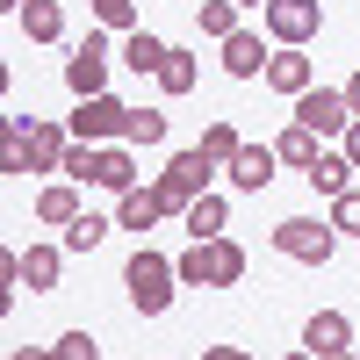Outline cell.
Returning a JSON list of instances; mask_svg holds the SVG:
<instances>
[{"instance_id": "4dcf8cb0", "label": "cell", "mask_w": 360, "mask_h": 360, "mask_svg": "<svg viewBox=\"0 0 360 360\" xmlns=\"http://www.w3.org/2000/svg\"><path fill=\"white\" fill-rule=\"evenodd\" d=\"M51 360H101V346L86 339V332H65V339L51 346Z\"/></svg>"}, {"instance_id": "9a60e30c", "label": "cell", "mask_w": 360, "mask_h": 360, "mask_svg": "<svg viewBox=\"0 0 360 360\" xmlns=\"http://www.w3.org/2000/svg\"><path fill=\"white\" fill-rule=\"evenodd\" d=\"M58 274H65V245H29V252H22V288H29V295H51Z\"/></svg>"}, {"instance_id": "8992f818", "label": "cell", "mask_w": 360, "mask_h": 360, "mask_svg": "<svg viewBox=\"0 0 360 360\" xmlns=\"http://www.w3.org/2000/svg\"><path fill=\"white\" fill-rule=\"evenodd\" d=\"M108 65H115L108 29H86V37L72 44V58H65V86H72V101H86V94H108Z\"/></svg>"}, {"instance_id": "74e56055", "label": "cell", "mask_w": 360, "mask_h": 360, "mask_svg": "<svg viewBox=\"0 0 360 360\" xmlns=\"http://www.w3.org/2000/svg\"><path fill=\"white\" fill-rule=\"evenodd\" d=\"M339 360H360V353H339Z\"/></svg>"}, {"instance_id": "e0dca14e", "label": "cell", "mask_w": 360, "mask_h": 360, "mask_svg": "<svg viewBox=\"0 0 360 360\" xmlns=\"http://www.w3.org/2000/svg\"><path fill=\"white\" fill-rule=\"evenodd\" d=\"M94 188H108V195H130V188H137V144H101Z\"/></svg>"}, {"instance_id": "5b68a950", "label": "cell", "mask_w": 360, "mask_h": 360, "mask_svg": "<svg viewBox=\"0 0 360 360\" xmlns=\"http://www.w3.org/2000/svg\"><path fill=\"white\" fill-rule=\"evenodd\" d=\"M65 130H72L79 144H123V137H130V101H115V94H86V101H72Z\"/></svg>"}, {"instance_id": "d6a6232c", "label": "cell", "mask_w": 360, "mask_h": 360, "mask_svg": "<svg viewBox=\"0 0 360 360\" xmlns=\"http://www.w3.org/2000/svg\"><path fill=\"white\" fill-rule=\"evenodd\" d=\"M202 360H252L245 346H202Z\"/></svg>"}, {"instance_id": "d4e9b609", "label": "cell", "mask_w": 360, "mask_h": 360, "mask_svg": "<svg viewBox=\"0 0 360 360\" xmlns=\"http://www.w3.org/2000/svg\"><path fill=\"white\" fill-rule=\"evenodd\" d=\"M159 94H195V51H166V65H159Z\"/></svg>"}, {"instance_id": "603a6c76", "label": "cell", "mask_w": 360, "mask_h": 360, "mask_svg": "<svg viewBox=\"0 0 360 360\" xmlns=\"http://www.w3.org/2000/svg\"><path fill=\"white\" fill-rule=\"evenodd\" d=\"M108 231H115V217H94V209H79V217L65 224V252H94Z\"/></svg>"}, {"instance_id": "f1b7e54d", "label": "cell", "mask_w": 360, "mask_h": 360, "mask_svg": "<svg viewBox=\"0 0 360 360\" xmlns=\"http://www.w3.org/2000/svg\"><path fill=\"white\" fill-rule=\"evenodd\" d=\"M123 144H166V108H130V137Z\"/></svg>"}, {"instance_id": "7c38bea8", "label": "cell", "mask_w": 360, "mask_h": 360, "mask_svg": "<svg viewBox=\"0 0 360 360\" xmlns=\"http://www.w3.org/2000/svg\"><path fill=\"white\" fill-rule=\"evenodd\" d=\"M274 166H281V152H274V144H238V159L224 166V180H231L238 195H259L266 180H274Z\"/></svg>"}, {"instance_id": "7a4b0ae2", "label": "cell", "mask_w": 360, "mask_h": 360, "mask_svg": "<svg viewBox=\"0 0 360 360\" xmlns=\"http://www.w3.org/2000/svg\"><path fill=\"white\" fill-rule=\"evenodd\" d=\"M123 288H130V310L137 317H166L173 310V295H180V266L152 245H137L130 266H123Z\"/></svg>"}, {"instance_id": "7402d4cb", "label": "cell", "mask_w": 360, "mask_h": 360, "mask_svg": "<svg viewBox=\"0 0 360 360\" xmlns=\"http://www.w3.org/2000/svg\"><path fill=\"white\" fill-rule=\"evenodd\" d=\"M274 152H281V166H295V173H310L324 144H317V130H303V123H288V130L274 137Z\"/></svg>"}, {"instance_id": "5bb4252c", "label": "cell", "mask_w": 360, "mask_h": 360, "mask_svg": "<svg viewBox=\"0 0 360 360\" xmlns=\"http://www.w3.org/2000/svg\"><path fill=\"white\" fill-rule=\"evenodd\" d=\"M72 130L65 123H29V173H65Z\"/></svg>"}, {"instance_id": "30bf717a", "label": "cell", "mask_w": 360, "mask_h": 360, "mask_svg": "<svg viewBox=\"0 0 360 360\" xmlns=\"http://www.w3.org/2000/svg\"><path fill=\"white\" fill-rule=\"evenodd\" d=\"M303 346H310L317 360L353 353V317H346V310H310V317H303Z\"/></svg>"}, {"instance_id": "ba28073f", "label": "cell", "mask_w": 360, "mask_h": 360, "mask_svg": "<svg viewBox=\"0 0 360 360\" xmlns=\"http://www.w3.org/2000/svg\"><path fill=\"white\" fill-rule=\"evenodd\" d=\"M288 123H303L317 137H346L353 130V101H346V86H310V94H295V115Z\"/></svg>"}, {"instance_id": "f546056e", "label": "cell", "mask_w": 360, "mask_h": 360, "mask_svg": "<svg viewBox=\"0 0 360 360\" xmlns=\"http://www.w3.org/2000/svg\"><path fill=\"white\" fill-rule=\"evenodd\" d=\"M324 217H332V231H339V238H360V188L332 195V209H324Z\"/></svg>"}, {"instance_id": "6da1fadb", "label": "cell", "mask_w": 360, "mask_h": 360, "mask_svg": "<svg viewBox=\"0 0 360 360\" xmlns=\"http://www.w3.org/2000/svg\"><path fill=\"white\" fill-rule=\"evenodd\" d=\"M173 266H180V288H238L245 281V245L238 238H188V252Z\"/></svg>"}, {"instance_id": "4316f807", "label": "cell", "mask_w": 360, "mask_h": 360, "mask_svg": "<svg viewBox=\"0 0 360 360\" xmlns=\"http://www.w3.org/2000/svg\"><path fill=\"white\" fill-rule=\"evenodd\" d=\"M238 144H245V137H238V123H231V115H217V123L202 130V152L217 159V166H231V159H238Z\"/></svg>"}, {"instance_id": "8d00e7d4", "label": "cell", "mask_w": 360, "mask_h": 360, "mask_svg": "<svg viewBox=\"0 0 360 360\" xmlns=\"http://www.w3.org/2000/svg\"><path fill=\"white\" fill-rule=\"evenodd\" d=\"M238 8H245V15H252V8H266V0H238Z\"/></svg>"}, {"instance_id": "83f0119b", "label": "cell", "mask_w": 360, "mask_h": 360, "mask_svg": "<svg viewBox=\"0 0 360 360\" xmlns=\"http://www.w3.org/2000/svg\"><path fill=\"white\" fill-rule=\"evenodd\" d=\"M86 8H94V22H101V29H115V37L144 29V22H137V0H86Z\"/></svg>"}, {"instance_id": "cb8c5ba5", "label": "cell", "mask_w": 360, "mask_h": 360, "mask_svg": "<svg viewBox=\"0 0 360 360\" xmlns=\"http://www.w3.org/2000/svg\"><path fill=\"white\" fill-rule=\"evenodd\" d=\"M238 15H245V8H238V0H202V8H195V22H202V37H238Z\"/></svg>"}, {"instance_id": "ac0fdd59", "label": "cell", "mask_w": 360, "mask_h": 360, "mask_svg": "<svg viewBox=\"0 0 360 360\" xmlns=\"http://www.w3.org/2000/svg\"><path fill=\"white\" fill-rule=\"evenodd\" d=\"M166 37H152V29H130V37H123V65L137 72V79H159V65H166Z\"/></svg>"}, {"instance_id": "8fae6325", "label": "cell", "mask_w": 360, "mask_h": 360, "mask_svg": "<svg viewBox=\"0 0 360 360\" xmlns=\"http://www.w3.org/2000/svg\"><path fill=\"white\" fill-rule=\"evenodd\" d=\"M266 58H274V37H259V29L224 37V72L231 79H266Z\"/></svg>"}, {"instance_id": "9c48e42d", "label": "cell", "mask_w": 360, "mask_h": 360, "mask_svg": "<svg viewBox=\"0 0 360 360\" xmlns=\"http://www.w3.org/2000/svg\"><path fill=\"white\" fill-rule=\"evenodd\" d=\"M266 86H274V94H310L317 86V65H310V51L303 44H274V58H266Z\"/></svg>"}, {"instance_id": "1f68e13d", "label": "cell", "mask_w": 360, "mask_h": 360, "mask_svg": "<svg viewBox=\"0 0 360 360\" xmlns=\"http://www.w3.org/2000/svg\"><path fill=\"white\" fill-rule=\"evenodd\" d=\"M339 152H346V159H353V166H360V115H353V130H346V137H339Z\"/></svg>"}, {"instance_id": "484cf974", "label": "cell", "mask_w": 360, "mask_h": 360, "mask_svg": "<svg viewBox=\"0 0 360 360\" xmlns=\"http://www.w3.org/2000/svg\"><path fill=\"white\" fill-rule=\"evenodd\" d=\"M0 173H29V115H8V137H0Z\"/></svg>"}, {"instance_id": "d590c367", "label": "cell", "mask_w": 360, "mask_h": 360, "mask_svg": "<svg viewBox=\"0 0 360 360\" xmlns=\"http://www.w3.org/2000/svg\"><path fill=\"white\" fill-rule=\"evenodd\" d=\"M281 360H317V353H310V346H295V353H281Z\"/></svg>"}, {"instance_id": "44dd1931", "label": "cell", "mask_w": 360, "mask_h": 360, "mask_svg": "<svg viewBox=\"0 0 360 360\" xmlns=\"http://www.w3.org/2000/svg\"><path fill=\"white\" fill-rule=\"evenodd\" d=\"M353 173H360V166H353L346 152H317V166H310L303 180H310V188H317L324 202H332V195H346V188H353Z\"/></svg>"}, {"instance_id": "ffe728a7", "label": "cell", "mask_w": 360, "mask_h": 360, "mask_svg": "<svg viewBox=\"0 0 360 360\" xmlns=\"http://www.w3.org/2000/svg\"><path fill=\"white\" fill-rule=\"evenodd\" d=\"M79 217V180H51V188L37 195V224H51V231H65Z\"/></svg>"}, {"instance_id": "52a82bcc", "label": "cell", "mask_w": 360, "mask_h": 360, "mask_svg": "<svg viewBox=\"0 0 360 360\" xmlns=\"http://www.w3.org/2000/svg\"><path fill=\"white\" fill-rule=\"evenodd\" d=\"M259 29L274 44H317V29H324V0H266L259 8Z\"/></svg>"}, {"instance_id": "836d02e7", "label": "cell", "mask_w": 360, "mask_h": 360, "mask_svg": "<svg viewBox=\"0 0 360 360\" xmlns=\"http://www.w3.org/2000/svg\"><path fill=\"white\" fill-rule=\"evenodd\" d=\"M8 360H51V346H44V353H37V346H15Z\"/></svg>"}, {"instance_id": "277c9868", "label": "cell", "mask_w": 360, "mask_h": 360, "mask_svg": "<svg viewBox=\"0 0 360 360\" xmlns=\"http://www.w3.org/2000/svg\"><path fill=\"white\" fill-rule=\"evenodd\" d=\"M274 252L295 259V266H324L339 252V231H332V217H281L274 224Z\"/></svg>"}, {"instance_id": "3957f363", "label": "cell", "mask_w": 360, "mask_h": 360, "mask_svg": "<svg viewBox=\"0 0 360 360\" xmlns=\"http://www.w3.org/2000/svg\"><path fill=\"white\" fill-rule=\"evenodd\" d=\"M217 173H224V166L209 159L202 144H188V152H173V159H166V173H152V188L166 195V209L180 217V209H188L195 195H209V180H217Z\"/></svg>"}, {"instance_id": "d6986e66", "label": "cell", "mask_w": 360, "mask_h": 360, "mask_svg": "<svg viewBox=\"0 0 360 360\" xmlns=\"http://www.w3.org/2000/svg\"><path fill=\"white\" fill-rule=\"evenodd\" d=\"M22 37L29 44H58V37H65V8H58V0H22Z\"/></svg>"}, {"instance_id": "4fadbf2b", "label": "cell", "mask_w": 360, "mask_h": 360, "mask_svg": "<svg viewBox=\"0 0 360 360\" xmlns=\"http://www.w3.org/2000/svg\"><path fill=\"white\" fill-rule=\"evenodd\" d=\"M166 217H173V209H166V195L152 188V180H137L130 195H115V231H152Z\"/></svg>"}, {"instance_id": "2e32d148", "label": "cell", "mask_w": 360, "mask_h": 360, "mask_svg": "<svg viewBox=\"0 0 360 360\" xmlns=\"http://www.w3.org/2000/svg\"><path fill=\"white\" fill-rule=\"evenodd\" d=\"M180 224H188V238H224L231 231V202L209 188V195H195L188 209H180Z\"/></svg>"}, {"instance_id": "e575fe53", "label": "cell", "mask_w": 360, "mask_h": 360, "mask_svg": "<svg viewBox=\"0 0 360 360\" xmlns=\"http://www.w3.org/2000/svg\"><path fill=\"white\" fill-rule=\"evenodd\" d=\"M346 101H353V115H360V72H353V79H346Z\"/></svg>"}]
</instances>
